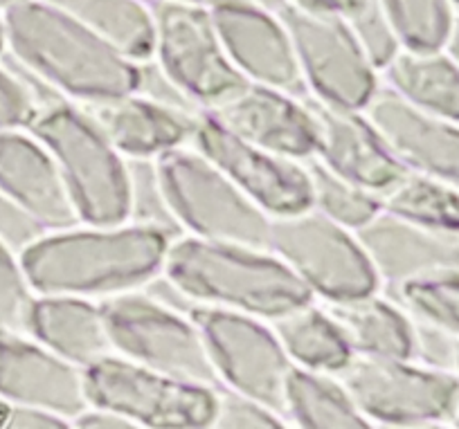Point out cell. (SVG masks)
I'll list each match as a JSON object with an SVG mask.
<instances>
[{
	"instance_id": "obj_48",
	"label": "cell",
	"mask_w": 459,
	"mask_h": 429,
	"mask_svg": "<svg viewBox=\"0 0 459 429\" xmlns=\"http://www.w3.org/2000/svg\"><path fill=\"white\" fill-rule=\"evenodd\" d=\"M12 3H14V0H0V10H5V7L12 5Z\"/></svg>"
},
{
	"instance_id": "obj_47",
	"label": "cell",
	"mask_w": 459,
	"mask_h": 429,
	"mask_svg": "<svg viewBox=\"0 0 459 429\" xmlns=\"http://www.w3.org/2000/svg\"><path fill=\"white\" fill-rule=\"evenodd\" d=\"M446 423H448V425H453L455 429H459V405H457V409L453 411V416H450V418L446 420Z\"/></svg>"
},
{
	"instance_id": "obj_32",
	"label": "cell",
	"mask_w": 459,
	"mask_h": 429,
	"mask_svg": "<svg viewBox=\"0 0 459 429\" xmlns=\"http://www.w3.org/2000/svg\"><path fill=\"white\" fill-rule=\"evenodd\" d=\"M129 167V223L156 229L174 238L183 236L162 189L156 160H126Z\"/></svg>"
},
{
	"instance_id": "obj_17",
	"label": "cell",
	"mask_w": 459,
	"mask_h": 429,
	"mask_svg": "<svg viewBox=\"0 0 459 429\" xmlns=\"http://www.w3.org/2000/svg\"><path fill=\"white\" fill-rule=\"evenodd\" d=\"M308 104L320 131L316 160L322 167L381 198L408 174L365 110L331 108L313 97Z\"/></svg>"
},
{
	"instance_id": "obj_8",
	"label": "cell",
	"mask_w": 459,
	"mask_h": 429,
	"mask_svg": "<svg viewBox=\"0 0 459 429\" xmlns=\"http://www.w3.org/2000/svg\"><path fill=\"white\" fill-rule=\"evenodd\" d=\"M100 306L115 356L183 382L221 387L192 317L162 306L144 290L101 299Z\"/></svg>"
},
{
	"instance_id": "obj_19",
	"label": "cell",
	"mask_w": 459,
	"mask_h": 429,
	"mask_svg": "<svg viewBox=\"0 0 459 429\" xmlns=\"http://www.w3.org/2000/svg\"><path fill=\"white\" fill-rule=\"evenodd\" d=\"M359 238L390 288L414 279L459 277V229L417 227L383 211Z\"/></svg>"
},
{
	"instance_id": "obj_28",
	"label": "cell",
	"mask_w": 459,
	"mask_h": 429,
	"mask_svg": "<svg viewBox=\"0 0 459 429\" xmlns=\"http://www.w3.org/2000/svg\"><path fill=\"white\" fill-rule=\"evenodd\" d=\"M383 211L428 229H459V184L408 174L381 198Z\"/></svg>"
},
{
	"instance_id": "obj_41",
	"label": "cell",
	"mask_w": 459,
	"mask_h": 429,
	"mask_svg": "<svg viewBox=\"0 0 459 429\" xmlns=\"http://www.w3.org/2000/svg\"><path fill=\"white\" fill-rule=\"evenodd\" d=\"M73 429H143L129 420L113 416L108 411L86 409L82 416L73 420Z\"/></svg>"
},
{
	"instance_id": "obj_26",
	"label": "cell",
	"mask_w": 459,
	"mask_h": 429,
	"mask_svg": "<svg viewBox=\"0 0 459 429\" xmlns=\"http://www.w3.org/2000/svg\"><path fill=\"white\" fill-rule=\"evenodd\" d=\"M101 39L113 43L135 64L153 59L156 30L149 0H46Z\"/></svg>"
},
{
	"instance_id": "obj_36",
	"label": "cell",
	"mask_w": 459,
	"mask_h": 429,
	"mask_svg": "<svg viewBox=\"0 0 459 429\" xmlns=\"http://www.w3.org/2000/svg\"><path fill=\"white\" fill-rule=\"evenodd\" d=\"M39 104L23 82L0 59V131L28 128L39 115Z\"/></svg>"
},
{
	"instance_id": "obj_50",
	"label": "cell",
	"mask_w": 459,
	"mask_h": 429,
	"mask_svg": "<svg viewBox=\"0 0 459 429\" xmlns=\"http://www.w3.org/2000/svg\"><path fill=\"white\" fill-rule=\"evenodd\" d=\"M457 375H459V360H457Z\"/></svg>"
},
{
	"instance_id": "obj_9",
	"label": "cell",
	"mask_w": 459,
	"mask_h": 429,
	"mask_svg": "<svg viewBox=\"0 0 459 429\" xmlns=\"http://www.w3.org/2000/svg\"><path fill=\"white\" fill-rule=\"evenodd\" d=\"M149 5L156 30L153 61L203 113L228 104L248 86L225 55L210 7L180 0H149Z\"/></svg>"
},
{
	"instance_id": "obj_40",
	"label": "cell",
	"mask_w": 459,
	"mask_h": 429,
	"mask_svg": "<svg viewBox=\"0 0 459 429\" xmlns=\"http://www.w3.org/2000/svg\"><path fill=\"white\" fill-rule=\"evenodd\" d=\"M0 429H73V423L50 411L0 400Z\"/></svg>"
},
{
	"instance_id": "obj_18",
	"label": "cell",
	"mask_w": 459,
	"mask_h": 429,
	"mask_svg": "<svg viewBox=\"0 0 459 429\" xmlns=\"http://www.w3.org/2000/svg\"><path fill=\"white\" fill-rule=\"evenodd\" d=\"M0 400L74 420L91 409L83 371L28 335H0Z\"/></svg>"
},
{
	"instance_id": "obj_10",
	"label": "cell",
	"mask_w": 459,
	"mask_h": 429,
	"mask_svg": "<svg viewBox=\"0 0 459 429\" xmlns=\"http://www.w3.org/2000/svg\"><path fill=\"white\" fill-rule=\"evenodd\" d=\"M277 14L290 34L308 97L331 108H368L381 90V73L347 21L293 5H284Z\"/></svg>"
},
{
	"instance_id": "obj_13",
	"label": "cell",
	"mask_w": 459,
	"mask_h": 429,
	"mask_svg": "<svg viewBox=\"0 0 459 429\" xmlns=\"http://www.w3.org/2000/svg\"><path fill=\"white\" fill-rule=\"evenodd\" d=\"M189 147L223 171L271 220L311 210V180L304 162L255 147L210 113L198 115Z\"/></svg>"
},
{
	"instance_id": "obj_34",
	"label": "cell",
	"mask_w": 459,
	"mask_h": 429,
	"mask_svg": "<svg viewBox=\"0 0 459 429\" xmlns=\"http://www.w3.org/2000/svg\"><path fill=\"white\" fill-rule=\"evenodd\" d=\"M34 297L19 252L0 243V335H25Z\"/></svg>"
},
{
	"instance_id": "obj_15",
	"label": "cell",
	"mask_w": 459,
	"mask_h": 429,
	"mask_svg": "<svg viewBox=\"0 0 459 429\" xmlns=\"http://www.w3.org/2000/svg\"><path fill=\"white\" fill-rule=\"evenodd\" d=\"M210 115L241 140L289 160L307 162L317 153L320 131L308 97L248 83Z\"/></svg>"
},
{
	"instance_id": "obj_27",
	"label": "cell",
	"mask_w": 459,
	"mask_h": 429,
	"mask_svg": "<svg viewBox=\"0 0 459 429\" xmlns=\"http://www.w3.org/2000/svg\"><path fill=\"white\" fill-rule=\"evenodd\" d=\"M284 414L298 429H381L329 375L295 369L286 380Z\"/></svg>"
},
{
	"instance_id": "obj_38",
	"label": "cell",
	"mask_w": 459,
	"mask_h": 429,
	"mask_svg": "<svg viewBox=\"0 0 459 429\" xmlns=\"http://www.w3.org/2000/svg\"><path fill=\"white\" fill-rule=\"evenodd\" d=\"M140 65V79H138V90L143 97L147 99L156 101V104L167 106V108L180 110V113L187 115H201L203 110L158 68L156 61H144Z\"/></svg>"
},
{
	"instance_id": "obj_12",
	"label": "cell",
	"mask_w": 459,
	"mask_h": 429,
	"mask_svg": "<svg viewBox=\"0 0 459 429\" xmlns=\"http://www.w3.org/2000/svg\"><path fill=\"white\" fill-rule=\"evenodd\" d=\"M335 380L378 427L439 423L459 405V375L417 360L356 356Z\"/></svg>"
},
{
	"instance_id": "obj_1",
	"label": "cell",
	"mask_w": 459,
	"mask_h": 429,
	"mask_svg": "<svg viewBox=\"0 0 459 429\" xmlns=\"http://www.w3.org/2000/svg\"><path fill=\"white\" fill-rule=\"evenodd\" d=\"M169 243L167 234L134 223H77L41 234L19 256L34 295L108 299L156 279Z\"/></svg>"
},
{
	"instance_id": "obj_22",
	"label": "cell",
	"mask_w": 459,
	"mask_h": 429,
	"mask_svg": "<svg viewBox=\"0 0 459 429\" xmlns=\"http://www.w3.org/2000/svg\"><path fill=\"white\" fill-rule=\"evenodd\" d=\"M25 335L82 371L113 353L101 306L86 297L37 295L30 306Z\"/></svg>"
},
{
	"instance_id": "obj_4",
	"label": "cell",
	"mask_w": 459,
	"mask_h": 429,
	"mask_svg": "<svg viewBox=\"0 0 459 429\" xmlns=\"http://www.w3.org/2000/svg\"><path fill=\"white\" fill-rule=\"evenodd\" d=\"M28 131L50 151L79 223H129V167L83 106L56 101Z\"/></svg>"
},
{
	"instance_id": "obj_3",
	"label": "cell",
	"mask_w": 459,
	"mask_h": 429,
	"mask_svg": "<svg viewBox=\"0 0 459 429\" xmlns=\"http://www.w3.org/2000/svg\"><path fill=\"white\" fill-rule=\"evenodd\" d=\"M162 274L196 306L244 313L262 322H275L313 302L307 286L268 247L183 234L169 243Z\"/></svg>"
},
{
	"instance_id": "obj_24",
	"label": "cell",
	"mask_w": 459,
	"mask_h": 429,
	"mask_svg": "<svg viewBox=\"0 0 459 429\" xmlns=\"http://www.w3.org/2000/svg\"><path fill=\"white\" fill-rule=\"evenodd\" d=\"M271 324L295 369L338 378L356 357L342 329L325 306H317L316 299Z\"/></svg>"
},
{
	"instance_id": "obj_20",
	"label": "cell",
	"mask_w": 459,
	"mask_h": 429,
	"mask_svg": "<svg viewBox=\"0 0 459 429\" xmlns=\"http://www.w3.org/2000/svg\"><path fill=\"white\" fill-rule=\"evenodd\" d=\"M0 192L19 202L46 232L77 225L50 151L28 131H0Z\"/></svg>"
},
{
	"instance_id": "obj_2",
	"label": "cell",
	"mask_w": 459,
	"mask_h": 429,
	"mask_svg": "<svg viewBox=\"0 0 459 429\" xmlns=\"http://www.w3.org/2000/svg\"><path fill=\"white\" fill-rule=\"evenodd\" d=\"M3 28L5 55L64 99L88 106L138 90L135 61L46 0H14Z\"/></svg>"
},
{
	"instance_id": "obj_6",
	"label": "cell",
	"mask_w": 459,
	"mask_h": 429,
	"mask_svg": "<svg viewBox=\"0 0 459 429\" xmlns=\"http://www.w3.org/2000/svg\"><path fill=\"white\" fill-rule=\"evenodd\" d=\"M91 409L108 411L143 429H210L219 389L183 382L108 353L83 369Z\"/></svg>"
},
{
	"instance_id": "obj_39",
	"label": "cell",
	"mask_w": 459,
	"mask_h": 429,
	"mask_svg": "<svg viewBox=\"0 0 459 429\" xmlns=\"http://www.w3.org/2000/svg\"><path fill=\"white\" fill-rule=\"evenodd\" d=\"M41 234H46V229L19 202L0 192V243L21 254Z\"/></svg>"
},
{
	"instance_id": "obj_14",
	"label": "cell",
	"mask_w": 459,
	"mask_h": 429,
	"mask_svg": "<svg viewBox=\"0 0 459 429\" xmlns=\"http://www.w3.org/2000/svg\"><path fill=\"white\" fill-rule=\"evenodd\" d=\"M223 50L248 83L308 97L284 21L255 0H221L210 7Z\"/></svg>"
},
{
	"instance_id": "obj_31",
	"label": "cell",
	"mask_w": 459,
	"mask_h": 429,
	"mask_svg": "<svg viewBox=\"0 0 459 429\" xmlns=\"http://www.w3.org/2000/svg\"><path fill=\"white\" fill-rule=\"evenodd\" d=\"M390 297L412 320L437 326L459 339V277L414 279L394 286Z\"/></svg>"
},
{
	"instance_id": "obj_30",
	"label": "cell",
	"mask_w": 459,
	"mask_h": 429,
	"mask_svg": "<svg viewBox=\"0 0 459 429\" xmlns=\"http://www.w3.org/2000/svg\"><path fill=\"white\" fill-rule=\"evenodd\" d=\"M401 50H444L455 19L453 0H381Z\"/></svg>"
},
{
	"instance_id": "obj_42",
	"label": "cell",
	"mask_w": 459,
	"mask_h": 429,
	"mask_svg": "<svg viewBox=\"0 0 459 429\" xmlns=\"http://www.w3.org/2000/svg\"><path fill=\"white\" fill-rule=\"evenodd\" d=\"M286 5H293L302 12H311V14H331L342 16L347 0H284Z\"/></svg>"
},
{
	"instance_id": "obj_7",
	"label": "cell",
	"mask_w": 459,
	"mask_h": 429,
	"mask_svg": "<svg viewBox=\"0 0 459 429\" xmlns=\"http://www.w3.org/2000/svg\"><path fill=\"white\" fill-rule=\"evenodd\" d=\"M268 250L325 304L369 297L383 286L359 234L316 210L271 220Z\"/></svg>"
},
{
	"instance_id": "obj_43",
	"label": "cell",
	"mask_w": 459,
	"mask_h": 429,
	"mask_svg": "<svg viewBox=\"0 0 459 429\" xmlns=\"http://www.w3.org/2000/svg\"><path fill=\"white\" fill-rule=\"evenodd\" d=\"M444 52L459 65V7L455 10V19H453V25H450L448 39H446Z\"/></svg>"
},
{
	"instance_id": "obj_25",
	"label": "cell",
	"mask_w": 459,
	"mask_h": 429,
	"mask_svg": "<svg viewBox=\"0 0 459 429\" xmlns=\"http://www.w3.org/2000/svg\"><path fill=\"white\" fill-rule=\"evenodd\" d=\"M381 79L408 104L459 124V65L444 50H401L381 70Z\"/></svg>"
},
{
	"instance_id": "obj_29",
	"label": "cell",
	"mask_w": 459,
	"mask_h": 429,
	"mask_svg": "<svg viewBox=\"0 0 459 429\" xmlns=\"http://www.w3.org/2000/svg\"><path fill=\"white\" fill-rule=\"evenodd\" d=\"M311 180V210L359 234L383 214V201L377 193L340 178L322 167L316 158L304 162Z\"/></svg>"
},
{
	"instance_id": "obj_35",
	"label": "cell",
	"mask_w": 459,
	"mask_h": 429,
	"mask_svg": "<svg viewBox=\"0 0 459 429\" xmlns=\"http://www.w3.org/2000/svg\"><path fill=\"white\" fill-rule=\"evenodd\" d=\"M210 429H290L277 411L232 391H219Z\"/></svg>"
},
{
	"instance_id": "obj_11",
	"label": "cell",
	"mask_w": 459,
	"mask_h": 429,
	"mask_svg": "<svg viewBox=\"0 0 459 429\" xmlns=\"http://www.w3.org/2000/svg\"><path fill=\"white\" fill-rule=\"evenodd\" d=\"M189 317L201 333L207 360L225 391L284 414L286 380L293 365L273 326L244 313L210 306H196Z\"/></svg>"
},
{
	"instance_id": "obj_5",
	"label": "cell",
	"mask_w": 459,
	"mask_h": 429,
	"mask_svg": "<svg viewBox=\"0 0 459 429\" xmlns=\"http://www.w3.org/2000/svg\"><path fill=\"white\" fill-rule=\"evenodd\" d=\"M162 189L187 236L268 247L271 219L196 149L183 147L156 160Z\"/></svg>"
},
{
	"instance_id": "obj_46",
	"label": "cell",
	"mask_w": 459,
	"mask_h": 429,
	"mask_svg": "<svg viewBox=\"0 0 459 429\" xmlns=\"http://www.w3.org/2000/svg\"><path fill=\"white\" fill-rule=\"evenodd\" d=\"M5 52V28H3V10H0V55Z\"/></svg>"
},
{
	"instance_id": "obj_45",
	"label": "cell",
	"mask_w": 459,
	"mask_h": 429,
	"mask_svg": "<svg viewBox=\"0 0 459 429\" xmlns=\"http://www.w3.org/2000/svg\"><path fill=\"white\" fill-rule=\"evenodd\" d=\"M381 429H455V427L446 423V420H439V423H421V425H408V427H381Z\"/></svg>"
},
{
	"instance_id": "obj_23",
	"label": "cell",
	"mask_w": 459,
	"mask_h": 429,
	"mask_svg": "<svg viewBox=\"0 0 459 429\" xmlns=\"http://www.w3.org/2000/svg\"><path fill=\"white\" fill-rule=\"evenodd\" d=\"M359 357L412 360L414 322L392 297L378 293L344 304H325Z\"/></svg>"
},
{
	"instance_id": "obj_49",
	"label": "cell",
	"mask_w": 459,
	"mask_h": 429,
	"mask_svg": "<svg viewBox=\"0 0 459 429\" xmlns=\"http://www.w3.org/2000/svg\"><path fill=\"white\" fill-rule=\"evenodd\" d=\"M453 3H455V7H459V0H453Z\"/></svg>"
},
{
	"instance_id": "obj_33",
	"label": "cell",
	"mask_w": 459,
	"mask_h": 429,
	"mask_svg": "<svg viewBox=\"0 0 459 429\" xmlns=\"http://www.w3.org/2000/svg\"><path fill=\"white\" fill-rule=\"evenodd\" d=\"M342 19L347 21L378 73L401 52V43L387 21L381 0H347Z\"/></svg>"
},
{
	"instance_id": "obj_37",
	"label": "cell",
	"mask_w": 459,
	"mask_h": 429,
	"mask_svg": "<svg viewBox=\"0 0 459 429\" xmlns=\"http://www.w3.org/2000/svg\"><path fill=\"white\" fill-rule=\"evenodd\" d=\"M414 322V351L412 360L421 362V365L432 366V369L453 371L457 373V360H459V339L453 338L446 330L437 329V326L423 324V322Z\"/></svg>"
},
{
	"instance_id": "obj_21",
	"label": "cell",
	"mask_w": 459,
	"mask_h": 429,
	"mask_svg": "<svg viewBox=\"0 0 459 429\" xmlns=\"http://www.w3.org/2000/svg\"><path fill=\"white\" fill-rule=\"evenodd\" d=\"M83 108L125 160H158L165 153L189 147L198 119V115L167 108L140 92Z\"/></svg>"
},
{
	"instance_id": "obj_44",
	"label": "cell",
	"mask_w": 459,
	"mask_h": 429,
	"mask_svg": "<svg viewBox=\"0 0 459 429\" xmlns=\"http://www.w3.org/2000/svg\"><path fill=\"white\" fill-rule=\"evenodd\" d=\"M180 3H189V5H201V7H212V5H216V3H221V0H180ZM255 3H259V5L268 7V10H275V12H280L281 7L286 5L284 0H255Z\"/></svg>"
},
{
	"instance_id": "obj_16",
	"label": "cell",
	"mask_w": 459,
	"mask_h": 429,
	"mask_svg": "<svg viewBox=\"0 0 459 429\" xmlns=\"http://www.w3.org/2000/svg\"><path fill=\"white\" fill-rule=\"evenodd\" d=\"M365 115L405 171L459 184V124L408 104L383 83Z\"/></svg>"
}]
</instances>
